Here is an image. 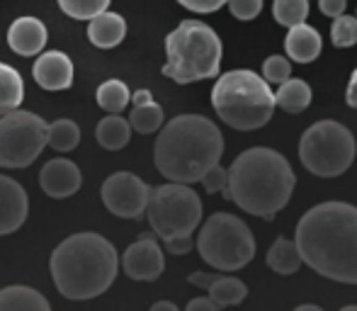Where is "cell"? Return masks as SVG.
<instances>
[{
	"label": "cell",
	"mask_w": 357,
	"mask_h": 311,
	"mask_svg": "<svg viewBox=\"0 0 357 311\" xmlns=\"http://www.w3.org/2000/svg\"><path fill=\"white\" fill-rule=\"evenodd\" d=\"M301 263L333 282L357 285V207L324 202L311 207L296 224Z\"/></svg>",
	"instance_id": "6da1fadb"
},
{
	"label": "cell",
	"mask_w": 357,
	"mask_h": 311,
	"mask_svg": "<svg viewBox=\"0 0 357 311\" xmlns=\"http://www.w3.org/2000/svg\"><path fill=\"white\" fill-rule=\"evenodd\" d=\"M224 153V137L212 119L202 114H180L160 129L153 146L155 168L170 183L192 185Z\"/></svg>",
	"instance_id": "7a4b0ae2"
},
{
	"label": "cell",
	"mask_w": 357,
	"mask_h": 311,
	"mask_svg": "<svg viewBox=\"0 0 357 311\" xmlns=\"http://www.w3.org/2000/svg\"><path fill=\"white\" fill-rule=\"evenodd\" d=\"M226 197H231L245 214L275 219L294 192V170L289 160L275 149H248L231 163Z\"/></svg>",
	"instance_id": "3957f363"
},
{
	"label": "cell",
	"mask_w": 357,
	"mask_h": 311,
	"mask_svg": "<svg viewBox=\"0 0 357 311\" xmlns=\"http://www.w3.org/2000/svg\"><path fill=\"white\" fill-rule=\"evenodd\" d=\"M49 265L59 294L83 302L100 297L112 287L119 270V255L105 236L85 232L61 241Z\"/></svg>",
	"instance_id": "277c9868"
},
{
	"label": "cell",
	"mask_w": 357,
	"mask_h": 311,
	"mask_svg": "<svg viewBox=\"0 0 357 311\" xmlns=\"http://www.w3.org/2000/svg\"><path fill=\"white\" fill-rule=\"evenodd\" d=\"M212 105L221 122L238 132H253L270 122L275 112V93L255 71H229L212 88Z\"/></svg>",
	"instance_id": "5b68a950"
},
{
	"label": "cell",
	"mask_w": 357,
	"mask_h": 311,
	"mask_svg": "<svg viewBox=\"0 0 357 311\" xmlns=\"http://www.w3.org/2000/svg\"><path fill=\"white\" fill-rule=\"evenodd\" d=\"M165 56L163 76L180 85L216 78L221 68V39L209 24L183 20L165 37Z\"/></svg>",
	"instance_id": "8992f818"
},
{
	"label": "cell",
	"mask_w": 357,
	"mask_h": 311,
	"mask_svg": "<svg viewBox=\"0 0 357 311\" xmlns=\"http://www.w3.org/2000/svg\"><path fill=\"white\" fill-rule=\"evenodd\" d=\"M197 250L214 270L236 273L255 258V238L243 219L216 212L199 229Z\"/></svg>",
	"instance_id": "52a82bcc"
},
{
	"label": "cell",
	"mask_w": 357,
	"mask_h": 311,
	"mask_svg": "<svg viewBox=\"0 0 357 311\" xmlns=\"http://www.w3.org/2000/svg\"><path fill=\"white\" fill-rule=\"evenodd\" d=\"M355 137L333 119L311 124L299 142V160L311 175L338 178L355 160Z\"/></svg>",
	"instance_id": "ba28073f"
},
{
	"label": "cell",
	"mask_w": 357,
	"mask_h": 311,
	"mask_svg": "<svg viewBox=\"0 0 357 311\" xmlns=\"http://www.w3.org/2000/svg\"><path fill=\"white\" fill-rule=\"evenodd\" d=\"M146 217L158 238L192 234L202 222V199L185 183H168L151 190Z\"/></svg>",
	"instance_id": "9c48e42d"
},
{
	"label": "cell",
	"mask_w": 357,
	"mask_h": 311,
	"mask_svg": "<svg viewBox=\"0 0 357 311\" xmlns=\"http://www.w3.org/2000/svg\"><path fill=\"white\" fill-rule=\"evenodd\" d=\"M47 146V122L34 112L13 109L0 117V168H27Z\"/></svg>",
	"instance_id": "30bf717a"
},
{
	"label": "cell",
	"mask_w": 357,
	"mask_h": 311,
	"mask_svg": "<svg viewBox=\"0 0 357 311\" xmlns=\"http://www.w3.org/2000/svg\"><path fill=\"white\" fill-rule=\"evenodd\" d=\"M151 197V188L139 175L119 170L102 185V202L119 219H142Z\"/></svg>",
	"instance_id": "8fae6325"
},
{
	"label": "cell",
	"mask_w": 357,
	"mask_h": 311,
	"mask_svg": "<svg viewBox=\"0 0 357 311\" xmlns=\"http://www.w3.org/2000/svg\"><path fill=\"white\" fill-rule=\"evenodd\" d=\"M122 268L124 275L139 282H153L163 275L165 268V255L160 250L158 241L153 234L139 236V241H134L122 255Z\"/></svg>",
	"instance_id": "7c38bea8"
},
{
	"label": "cell",
	"mask_w": 357,
	"mask_h": 311,
	"mask_svg": "<svg viewBox=\"0 0 357 311\" xmlns=\"http://www.w3.org/2000/svg\"><path fill=\"white\" fill-rule=\"evenodd\" d=\"M80 183H83L80 168L68 158L49 160L42 168V173H39V188L44 190V195H49L54 199L71 197L80 190Z\"/></svg>",
	"instance_id": "4fadbf2b"
},
{
	"label": "cell",
	"mask_w": 357,
	"mask_h": 311,
	"mask_svg": "<svg viewBox=\"0 0 357 311\" xmlns=\"http://www.w3.org/2000/svg\"><path fill=\"white\" fill-rule=\"evenodd\" d=\"M29 212V197L17 180L0 175V236L15 234Z\"/></svg>",
	"instance_id": "5bb4252c"
},
{
	"label": "cell",
	"mask_w": 357,
	"mask_h": 311,
	"mask_svg": "<svg viewBox=\"0 0 357 311\" xmlns=\"http://www.w3.org/2000/svg\"><path fill=\"white\" fill-rule=\"evenodd\" d=\"M32 76L44 90H66L73 85V61L63 52H47L34 61Z\"/></svg>",
	"instance_id": "9a60e30c"
},
{
	"label": "cell",
	"mask_w": 357,
	"mask_h": 311,
	"mask_svg": "<svg viewBox=\"0 0 357 311\" xmlns=\"http://www.w3.org/2000/svg\"><path fill=\"white\" fill-rule=\"evenodd\" d=\"M49 34L42 20L37 17H20L10 24L8 29V44L20 56H37L47 47Z\"/></svg>",
	"instance_id": "2e32d148"
},
{
	"label": "cell",
	"mask_w": 357,
	"mask_h": 311,
	"mask_svg": "<svg viewBox=\"0 0 357 311\" xmlns=\"http://www.w3.org/2000/svg\"><path fill=\"white\" fill-rule=\"evenodd\" d=\"M284 52L287 59L296 63H311L319 59L321 54V34L311 24L301 22L289 27V34L284 39Z\"/></svg>",
	"instance_id": "e0dca14e"
},
{
	"label": "cell",
	"mask_w": 357,
	"mask_h": 311,
	"mask_svg": "<svg viewBox=\"0 0 357 311\" xmlns=\"http://www.w3.org/2000/svg\"><path fill=\"white\" fill-rule=\"evenodd\" d=\"M127 37V20L119 13H100L95 17H90L88 24V39L100 49H112L117 44H122V39Z\"/></svg>",
	"instance_id": "ac0fdd59"
},
{
	"label": "cell",
	"mask_w": 357,
	"mask_h": 311,
	"mask_svg": "<svg viewBox=\"0 0 357 311\" xmlns=\"http://www.w3.org/2000/svg\"><path fill=\"white\" fill-rule=\"evenodd\" d=\"M0 311H52V304L37 289L13 285L0 289Z\"/></svg>",
	"instance_id": "d6986e66"
},
{
	"label": "cell",
	"mask_w": 357,
	"mask_h": 311,
	"mask_svg": "<svg viewBox=\"0 0 357 311\" xmlns=\"http://www.w3.org/2000/svg\"><path fill=\"white\" fill-rule=\"evenodd\" d=\"M95 139L102 149L107 151H119L129 144L132 139V127H129V119L119 117V114H107V117L100 119V124L95 127Z\"/></svg>",
	"instance_id": "ffe728a7"
},
{
	"label": "cell",
	"mask_w": 357,
	"mask_h": 311,
	"mask_svg": "<svg viewBox=\"0 0 357 311\" xmlns=\"http://www.w3.org/2000/svg\"><path fill=\"white\" fill-rule=\"evenodd\" d=\"M311 105V85L301 78H287L280 83L278 93H275V107H282L289 114L304 112Z\"/></svg>",
	"instance_id": "44dd1931"
},
{
	"label": "cell",
	"mask_w": 357,
	"mask_h": 311,
	"mask_svg": "<svg viewBox=\"0 0 357 311\" xmlns=\"http://www.w3.org/2000/svg\"><path fill=\"white\" fill-rule=\"evenodd\" d=\"M268 265L278 275H294L301 268V253L296 248V241L280 236L268 250Z\"/></svg>",
	"instance_id": "7402d4cb"
},
{
	"label": "cell",
	"mask_w": 357,
	"mask_h": 311,
	"mask_svg": "<svg viewBox=\"0 0 357 311\" xmlns=\"http://www.w3.org/2000/svg\"><path fill=\"white\" fill-rule=\"evenodd\" d=\"M24 100L22 76L8 63H0V117L17 109Z\"/></svg>",
	"instance_id": "603a6c76"
},
{
	"label": "cell",
	"mask_w": 357,
	"mask_h": 311,
	"mask_svg": "<svg viewBox=\"0 0 357 311\" xmlns=\"http://www.w3.org/2000/svg\"><path fill=\"white\" fill-rule=\"evenodd\" d=\"M207 294L214 299L219 307H236L248 297V287L241 282L238 278H229V275H219L212 285H209Z\"/></svg>",
	"instance_id": "cb8c5ba5"
},
{
	"label": "cell",
	"mask_w": 357,
	"mask_h": 311,
	"mask_svg": "<svg viewBox=\"0 0 357 311\" xmlns=\"http://www.w3.org/2000/svg\"><path fill=\"white\" fill-rule=\"evenodd\" d=\"M80 129L73 119H56L47 124V146H52L59 153H68L78 146Z\"/></svg>",
	"instance_id": "d4e9b609"
},
{
	"label": "cell",
	"mask_w": 357,
	"mask_h": 311,
	"mask_svg": "<svg viewBox=\"0 0 357 311\" xmlns=\"http://www.w3.org/2000/svg\"><path fill=\"white\" fill-rule=\"evenodd\" d=\"M129 98H132V93H129L127 83H122V80H105V83L98 88V93H95L98 105L109 114L122 112V109L129 105Z\"/></svg>",
	"instance_id": "484cf974"
},
{
	"label": "cell",
	"mask_w": 357,
	"mask_h": 311,
	"mask_svg": "<svg viewBox=\"0 0 357 311\" xmlns=\"http://www.w3.org/2000/svg\"><path fill=\"white\" fill-rule=\"evenodd\" d=\"M129 127L139 134H153L163 127V107L158 103H146V105H137L129 114Z\"/></svg>",
	"instance_id": "4316f807"
},
{
	"label": "cell",
	"mask_w": 357,
	"mask_h": 311,
	"mask_svg": "<svg viewBox=\"0 0 357 311\" xmlns=\"http://www.w3.org/2000/svg\"><path fill=\"white\" fill-rule=\"evenodd\" d=\"M273 15H275V22L282 24V27L301 24L309 17V0H275Z\"/></svg>",
	"instance_id": "83f0119b"
},
{
	"label": "cell",
	"mask_w": 357,
	"mask_h": 311,
	"mask_svg": "<svg viewBox=\"0 0 357 311\" xmlns=\"http://www.w3.org/2000/svg\"><path fill=\"white\" fill-rule=\"evenodd\" d=\"M61 13H66L73 20H90L95 15L105 13L112 0H56Z\"/></svg>",
	"instance_id": "f1b7e54d"
},
{
	"label": "cell",
	"mask_w": 357,
	"mask_h": 311,
	"mask_svg": "<svg viewBox=\"0 0 357 311\" xmlns=\"http://www.w3.org/2000/svg\"><path fill=\"white\" fill-rule=\"evenodd\" d=\"M331 39L333 47L348 49L357 44V15H338L333 17V27H331Z\"/></svg>",
	"instance_id": "f546056e"
},
{
	"label": "cell",
	"mask_w": 357,
	"mask_h": 311,
	"mask_svg": "<svg viewBox=\"0 0 357 311\" xmlns=\"http://www.w3.org/2000/svg\"><path fill=\"white\" fill-rule=\"evenodd\" d=\"M291 76V63L287 56H280V54H275V56H268L263 63V78L268 80V83H284L287 78Z\"/></svg>",
	"instance_id": "4dcf8cb0"
},
{
	"label": "cell",
	"mask_w": 357,
	"mask_h": 311,
	"mask_svg": "<svg viewBox=\"0 0 357 311\" xmlns=\"http://www.w3.org/2000/svg\"><path fill=\"white\" fill-rule=\"evenodd\" d=\"M226 3H229L231 15L241 22H250L263 10V0H226Z\"/></svg>",
	"instance_id": "1f68e13d"
},
{
	"label": "cell",
	"mask_w": 357,
	"mask_h": 311,
	"mask_svg": "<svg viewBox=\"0 0 357 311\" xmlns=\"http://www.w3.org/2000/svg\"><path fill=\"white\" fill-rule=\"evenodd\" d=\"M199 183L204 185V190H207V192H212V195L214 192H224V197H226V188H229V173H226V168H221V165L216 163L202 175V180H199Z\"/></svg>",
	"instance_id": "d6a6232c"
},
{
	"label": "cell",
	"mask_w": 357,
	"mask_h": 311,
	"mask_svg": "<svg viewBox=\"0 0 357 311\" xmlns=\"http://www.w3.org/2000/svg\"><path fill=\"white\" fill-rule=\"evenodd\" d=\"M165 243V250L173 255H185L192 250L195 241H192V234H183V236H170V238L163 241Z\"/></svg>",
	"instance_id": "836d02e7"
},
{
	"label": "cell",
	"mask_w": 357,
	"mask_h": 311,
	"mask_svg": "<svg viewBox=\"0 0 357 311\" xmlns=\"http://www.w3.org/2000/svg\"><path fill=\"white\" fill-rule=\"evenodd\" d=\"M183 8L192 10V13L207 15V13H216L219 8H224L226 0H178Z\"/></svg>",
	"instance_id": "e575fe53"
},
{
	"label": "cell",
	"mask_w": 357,
	"mask_h": 311,
	"mask_svg": "<svg viewBox=\"0 0 357 311\" xmlns=\"http://www.w3.org/2000/svg\"><path fill=\"white\" fill-rule=\"evenodd\" d=\"M319 8L326 17H338L348 8V0H319Z\"/></svg>",
	"instance_id": "d590c367"
},
{
	"label": "cell",
	"mask_w": 357,
	"mask_h": 311,
	"mask_svg": "<svg viewBox=\"0 0 357 311\" xmlns=\"http://www.w3.org/2000/svg\"><path fill=\"white\" fill-rule=\"evenodd\" d=\"M221 307L214 302L212 297H197V299H192V302L188 304V311H219Z\"/></svg>",
	"instance_id": "8d00e7d4"
},
{
	"label": "cell",
	"mask_w": 357,
	"mask_h": 311,
	"mask_svg": "<svg viewBox=\"0 0 357 311\" xmlns=\"http://www.w3.org/2000/svg\"><path fill=\"white\" fill-rule=\"evenodd\" d=\"M216 278H219L216 273H192L188 278V282L190 285H197V287H202V289H209V285H212Z\"/></svg>",
	"instance_id": "74e56055"
},
{
	"label": "cell",
	"mask_w": 357,
	"mask_h": 311,
	"mask_svg": "<svg viewBox=\"0 0 357 311\" xmlns=\"http://www.w3.org/2000/svg\"><path fill=\"white\" fill-rule=\"evenodd\" d=\"M345 103H348L353 109H357V68L353 71V76H350L348 90H345Z\"/></svg>",
	"instance_id": "f35d334b"
},
{
	"label": "cell",
	"mask_w": 357,
	"mask_h": 311,
	"mask_svg": "<svg viewBox=\"0 0 357 311\" xmlns=\"http://www.w3.org/2000/svg\"><path fill=\"white\" fill-rule=\"evenodd\" d=\"M153 100V95H151V90H137V93L129 98V103L137 107V105H146V103H151Z\"/></svg>",
	"instance_id": "ab89813d"
},
{
	"label": "cell",
	"mask_w": 357,
	"mask_h": 311,
	"mask_svg": "<svg viewBox=\"0 0 357 311\" xmlns=\"http://www.w3.org/2000/svg\"><path fill=\"white\" fill-rule=\"evenodd\" d=\"M151 311H178V307H175L173 302H155L153 307H151Z\"/></svg>",
	"instance_id": "60d3db41"
},
{
	"label": "cell",
	"mask_w": 357,
	"mask_h": 311,
	"mask_svg": "<svg viewBox=\"0 0 357 311\" xmlns=\"http://www.w3.org/2000/svg\"><path fill=\"white\" fill-rule=\"evenodd\" d=\"M296 311H321V307L319 304H299Z\"/></svg>",
	"instance_id": "b9f144b4"
},
{
	"label": "cell",
	"mask_w": 357,
	"mask_h": 311,
	"mask_svg": "<svg viewBox=\"0 0 357 311\" xmlns=\"http://www.w3.org/2000/svg\"><path fill=\"white\" fill-rule=\"evenodd\" d=\"M343 311H357V304H350V307H343Z\"/></svg>",
	"instance_id": "7bdbcfd3"
}]
</instances>
